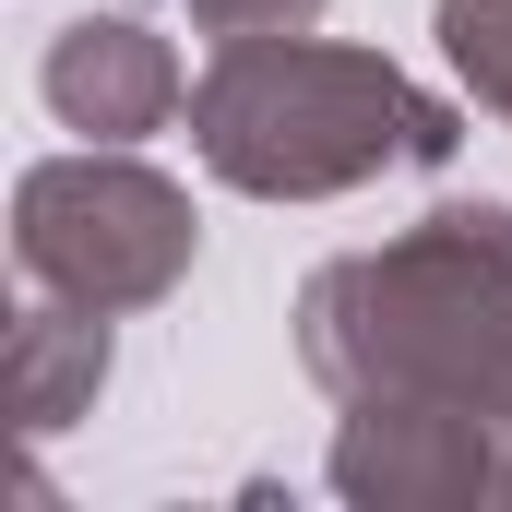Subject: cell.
I'll list each match as a JSON object with an SVG mask.
<instances>
[{"label": "cell", "instance_id": "277c9868", "mask_svg": "<svg viewBox=\"0 0 512 512\" xmlns=\"http://www.w3.org/2000/svg\"><path fill=\"white\" fill-rule=\"evenodd\" d=\"M36 96L60 108V131H84V143H143V131H167L179 108H191L167 36H143L131 12H84V24H60L48 60H36Z\"/></svg>", "mask_w": 512, "mask_h": 512}, {"label": "cell", "instance_id": "3957f363", "mask_svg": "<svg viewBox=\"0 0 512 512\" xmlns=\"http://www.w3.org/2000/svg\"><path fill=\"white\" fill-rule=\"evenodd\" d=\"M203 251L191 227V191L131 167L120 143H84V155H48L24 167L12 191V262L24 286L72 298V310H155Z\"/></svg>", "mask_w": 512, "mask_h": 512}, {"label": "cell", "instance_id": "5b68a950", "mask_svg": "<svg viewBox=\"0 0 512 512\" xmlns=\"http://www.w3.org/2000/svg\"><path fill=\"white\" fill-rule=\"evenodd\" d=\"M108 382V310H72V298H24V322H12V405H24V429H72L84 405Z\"/></svg>", "mask_w": 512, "mask_h": 512}, {"label": "cell", "instance_id": "8992f818", "mask_svg": "<svg viewBox=\"0 0 512 512\" xmlns=\"http://www.w3.org/2000/svg\"><path fill=\"white\" fill-rule=\"evenodd\" d=\"M441 48L477 84V108L512 131V0H441Z\"/></svg>", "mask_w": 512, "mask_h": 512}, {"label": "cell", "instance_id": "52a82bcc", "mask_svg": "<svg viewBox=\"0 0 512 512\" xmlns=\"http://www.w3.org/2000/svg\"><path fill=\"white\" fill-rule=\"evenodd\" d=\"M501 501H512V453H501Z\"/></svg>", "mask_w": 512, "mask_h": 512}, {"label": "cell", "instance_id": "6da1fadb", "mask_svg": "<svg viewBox=\"0 0 512 512\" xmlns=\"http://www.w3.org/2000/svg\"><path fill=\"white\" fill-rule=\"evenodd\" d=\"M298 358L334 405H441L512 441V203H441L298 286Z\"/></svg>", "mask_w": 512, "mask_h": 512}, {"label": "cell", "instance_id": "7a4b0ae2", "mask_svg": "<svg viewBox=\"0 0 512 512\" xmlns=\"http://www.w3.org/2000/svg\"><path fill=\"white\" fill-rule=\"evenodd\" d=\"M191 143L251 203H322V191H358L382 167H441L465 143V120H453V96L405 84L382 48L239 36L191 84Z\"/></svg>", "mask_w": 512, "mask_h": 512}]
</instances>
